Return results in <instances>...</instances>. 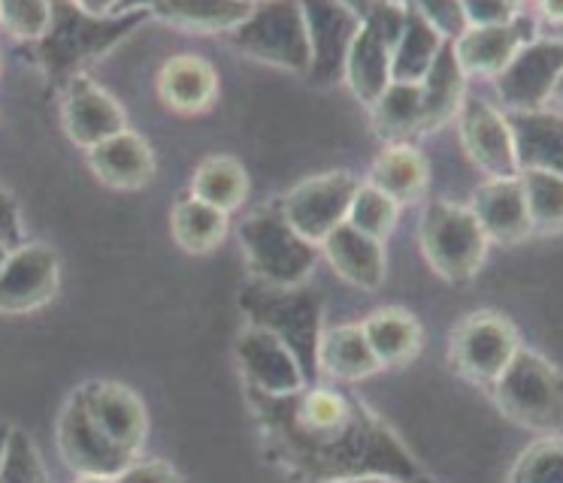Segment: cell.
Listing matches in <instances>:
<instances>
[{
	"label": "cell",
	"mask_w": 563,
	"mask_h": 483,
	"mask_svg": "<svg viewBox=\"0 0 563 483\" xmlns=\"http://www.w3.org/2000/svg\"><path fill=\"white\" fill-rule=\"evenodd\" d=\"M397 212L400 205L394 203L388 193H382L379 188L373 184H361L352 200V209H349V217L345 224H352L361 233H367L369 239H385L394 229V221H397Z\"/></svg>",
	"instance_id": "e575fe53"
},
{
	"label": "cell",
	"mask_w": 563,
	"mask_h": 483,
	"mask_svg": "<svg viewBox=\"0 0 563 483\" xmlns=\"http://www.w3.org/2000/svg\"><path fill=\"white\" fill-rule=\"evenodd\" d=\"M376 131L394 145L404 143L409 133L421 131V85H388V91L376 103Z\"/></svg>",
	"instance_id": "836d02e7"
},
{
	"label": "cell",
	"mask_w": 563,
	"mask_h": 483,
	"mask_svg": "<svg viewBox=\"0 0 563 483\" xmlns=\"http://www.w3.org/2000/svg\"><path fill=\"white\" fill-rule=\"evenodd\" d=\"M10 429H13V426L0 423V459H3V450H7V438H10Z\"/></svg>",
	"instance_id": "ee69618b"
},
{
	"label": "cell",
	"mask_w": 563,
	"mask_h": 483,
	"mask_svg": "<svg viewBox=\"0 0 563 483\" xmlns=\"http://www.w3.org/2000/svg\"><path fill=\"white\" fill-rule=\"evenodd\" d=\"M0 24L7 27V34L25 43H40L49 34L52 27V3L40 0H13V3H0Z\"/></svg>",
	"instance_id": "74e56055"
},
{
	"label": "cell",
	"mask_w": 563,
	"mask_h": 483,
	"mask_svg": "<svg viewBox=\"0 0 563 483\" xmlns=\"http://www.w3.org/2000/svg\"><path fill=\"white\" fill-rule=\"evenodd\" d=\"M88 167L115 191H136L146 188L155 176V155L140 133L124 131L107 143L95 145L88 151Z\"/></svg>",
	"instance_id": "d6986e66"
},
{
	"label": "cell",
	"mask_w": 563,
	"mask_h": 483,
	"mask_svg": "<svg viewBox=\"0 0 563 483\" xmlns=\"http://www.w3.org/2000/svg\"><path fill=\"white\" fill-rule=\"evenodd\" d=\"M464 79L454 43H442L440 55L421 82V131H437L464 106Z\"/></svg>",
	"instance_id": "d4e9b609"
},
{
	"label": "cell",
	"mask_w": 563,
	"mask_h": 483,
	"mask_svg": "<svg viewBox=\"0 0 563 483\" xmlns=\"http://www.w3.org/2000/svg\"><path fill=\"white\" fill-rule=\"evenodd\" d=\"M58 254L49 245L34 242L10 254L0 269V312L25 314L43 308L58 290Z\"/></svg>",
	"instance_id": "5bb4252c"
},
{
	"label": "cell",
	"mask_w": 563,
	"mask_h": 483,
	"mask_svg": "<svg viewBox=\"0 0 563 483\" xmlns=\"http://www.w3.org/2000/svg\"><path fill=\"white\" fill-rule=\"evenodd\" d=\"M245 260L269 288H300L316 266V245L297 233L288 217L273 209H261L240 224Z\"/></svg>",
	"instance_id": "5b68a950"
},
{
	"label": "cell",
	"mask_w": 563,
	"mask_h": 483,
	"mask_svg": "<svg viewBox=\"0 0 563 483\" xmlns=\"http://www.w3.org/2000/svg\"><path fill=\"white\" fill-rule=\"evenodd\" d=\"M518 176L527 169H549L563 176V119L554 112H509Z\"/></svg>",
	"instance_id": "ffe728a7"
},
{
	"label": "cell",
	"mask_w": 563,
	"mask_h": 483,
	"mask_svg": "<svg viewBox=\"0 0 563 483\" xmlns=\"http://www.w3.org/2000/svg\"><path fill=\"white\" fill-rule=\"evenodd\" d=\"M452 362L457 372L476 381V384L494 386L497 378L506 372V366L521 350L515 326L494 312L470 314L452 333Z\"/></svg>",
	"instance_id": "9c48e42d"
},
{
	"label": "cell",
	"mask_w": 563,
	"mask_h": 483,
	"mask_svg": "<svg viewBox=\"0 0 563 483\" xmlns=\"http://www.w3.org/2000/svg\"><path fill=\"white\" fill-rule=\"evenodd\" d=\"M76 483H115L112 478H95V474H79Z\"/></svg>",
	"instance_id": "f6af8a7d"
},
{
	"label": "cell",
	"mask_w": 563,
	"mask_h": 483,
	"mask_svg": "<svg viewBox=\"0 0 563 483\" xmlns=\"http://www.w3.org/2000/svg\"><path fill=\"white\" fill-rule=\"evenodd\" d=\"M74 396L79 398V405L86 408L100 433L115 447H122L128 457L136 459V453L146 445L148 417L134 390L115 381H86L76 386Z\"/></svg>",
	"instance_id": "8fae6325"
},
{
	"label": "cell",
	"mask_w": 563,
	"mask_h": 483,
	"mask_svg": "<svg viewBox=\"0 0 563 483\" xmlns=\"http://www.w3.org/2000/svg\"><path fill=\"white\" fill-rule=\"evenodd\" d=\"M249 398L269 459L297 481L336 483L379 474L412 483L418 478L409 450L357 398L316 384L288 396L249 390Z\"/></svg>",
	"instance_id": "6da1fadb"
},
{
	"label": "cell",
	"mask_w": 563,
	"mask_h": 483,
	"mask_svg": "<svg viewBox=\"0 0 563 483\" xmlns=\"http://www.w3.org/2000/svg\"><path fill=\"white\" fill-rule=\"evenodd\" d=\"M58 450L76 474H95V478H115L134 462V457H128L122 447L112 445L91 423L74 393L58 417Z\"/></svg>",
	"instance_id": "2e32d148"
},
{
	"label": "cell",
	"mask_w": 563,
	"mask_h": 483,
	"mask_svg": "<svg viewBox=\"0 0 563 483\" xmlns=\"http://www.w3.org/2000/svg\"><path fill=\"white\" fill-rule=\"evenodd\" d=\"M10 254H13V248H10V245H3V242H0V269H3V263H7V260H10Z\"/></svg>",
	"instance_id": "bcb514c9"
},
{
	"label": "cell",
	"mask_w": 563,
	"mask_h": 483,
	"mask_svg": "<svg viewBox=\"0 0 563 483\" xmlns=\"http://www.w3.org/2000/svg\"><path fill=\"white\" fill-rule=\"evenodd\" d=\"M255 12V3H207V0H179V3H155L148 15L185 31H236Z\"/></svg>",
	"instance_id": "f546056e"
},
{
	"label": "cell",
	"mask_w": 563,
	"mask_h": 483,
	"mask_svg": "<svg viewBox=\"0 0 563 483\" xmlns=\"http://www.w3.org/2000/svg\"><path fill=\"white\" fill-rule=\"evenodd\" d=\"M525 191L527 215L533 229L561 233L563 229V176L549 169H527L518 176Z\"/></svg>",
	"instance_id": "d6a6232c"
},
{
	"label": "cell",
	"mask_w": 563,
	"mask_h": 483,
	"mask_svg": "<svg viewBox=\"0 0 563 483\" xmlns=\"http://www.w3.org/2000/svg\"><path fill=\"white\" fill-rule=\"evenodd\" d=\"M231 40L245 55L285 70L303 72L312 67L307 12L297 3H257Z\"/></svg>",
	"instance_id": "52a82bcc"
},
{
	"label": "cell",
	"mask_w": 563,
	"mask_h": 483,
	"mask_svg": "<svg viewBox=\"0 0 563 483\" xmlns=\"http://www.w3.org/2000/svg\"><path fill=\"white\" fill-rule=\"evenodd\" d=\"M473 215L485 229L488 242L515 245L533 229L518 179H490L488 184H482L473 200Z\"/></svg>",
	"instance_id": "7402d4cb"
},
{
	"label": "cell",
	"mask_w": 563,
	"mask_h": 483,
	"mask_svg": "<svg viewBox=\"0 0 563 483\" xmlns=\"http://www.w3.org/2000/svg\"><path fill=\"white\" fill-rule=\"evenodd\" d=\"M369 184L379 188L382 193H388L397 205L412 203V200L421 196L424 184H428V164H424L421 151H416L412 145H388L376 157V164H373Z\"/></svg>",
	"instance_id": "f1b7e54d"
},
{
	"label": "cell",
	"mask_w": 563,
	"mask_h": 483,
	"mask_svg": "<svg viewBox=\"0 0 563 483\" xmlns=\"http://www.w3.org/2000/svg\"><path fill=\"white\" fill-rule=\"evenodd\" d=\"M442 48V34L433 24L424 19L421 10H406V24L404 34L394 46L391 58V82L404 85H421L424 76L433 67V60L440 55Z\"/></svg>",
	"instance_id": "484cf974"
},
{
	"label": "cell",
	"mask_w": 563,
	"mask_h": 483,
	"mask_svg": "<svg viewBox=\"0 0 563 483\" xmlns=\"http://www.w3.org/2000/svg\"><path fill=\"white\" fill-rule=\"evenodd\" d=\"M62 127L70 143L91 151L95 145L128 131V119L119 100L82 72L64 85Z\"/></svg>",
	"instance_id": "7c38bea8"
},
{
	"label": "cell",
	"mask_w": 563,
	"mask_h": 483,
	"mask_svg": "<svg viewBox=\"0 0 563 483\" xmlns=\"http://www.w3.org/2000/svg\"><path fill=\"white\" fill-rule=\"evenodd\" d=\"M115 483H183L179 471L164 459H134L124 471H119Z\"/></svg>",
	"instance_id": "f35d334b"
},
{
	"label": "cell",
	"mask_w": 563,
	"mask_h": 483,
	"mask_svg": "<svg viewBox=\"0 0 563 483\" xmlns=\"http://www.w3.org/2000/svg\"><path fill=\"white\" fill-rule=\"evenodd\" d=\"M421 248L445 281H470L488 251V236L473 209L433 203L421 221Z\"/></svg>",
	"instance_id": "8992f818"
},
{
	"label": "cell",
	"mask_w": 563,
	"mask_h": 483,
	"mask_svg": "<svg viewBox=\"0 0 563 483\" xmlns=\"http://www.w3.org/2000/svg\"><path fill=\"white\" fill-rule=\"evenodd\" d=\"M530 43V24L515 19L509 24H490V27H466L454 40V55L461 60V70L478 76H500L506 64L518 55V48Z\"/></svg>",
	"instance_id": "44dd1931"
},
{
	"label": "cell",
	"mask_w": 563,
	"mask_h": 483,
	"mask_svg": "<svg viewBox=\"0 0 563 483\" xmlns=\"http://www.w3.org/2000/svg\"><path fill=\"white\" fill-rule=\"evenodd\" d=\"M554 97H558V100H561V103H563V76H561V79H558V88H554Z\"/></svg>",
	"instance_id": "7dc6e473"
},
{
	"label": "cell",
	"mask_w": 563,
	"mask_h": 483,
	"mask_svg": "<svg viewBox=\"0 0 563 483\" xmlns=\"http://www.w3.org/2000/svg\"><path fill=\"white\" fill-rule=\"evenodd\" d=\"M243 308L252 317V326H261L288 345L300 362L307 384H316L321 348V300L300 288L245 290Z\"/></svg>",
	"instance_id": "3957f363"
},
{
	"label": "cell",
	"mask_w": 563,
	"mask_h": 483,
	"mask_svg": "<svg viewBox=\"0 0 563 483\" xmlns=\"http://www.w3.org/2000/svg\"><path fill=\"white\" fill-rule=\"evenodd\" d=\"M216 70L212 64L197 55H176L158 76V94L176 112H203L216 100Z\"/></svg>",
	"instance_id": "cb8c5ba5"
},
{
	"label": "cell",
	"mask_w": 563,
	"mask_h": 483,
	"mask_svg": "<svg viewBox=\"0 0 563 483\" xmlns=\"http://www.w3.org/2000/svg\"><path fill=\"white\" fill-rule=\"evenodd\" d=\"M509 483H563V438H542L527 447Z\"/></svg>",
	"instance_id": "d590c367"
},
{
	"label": "cell",
	"mask_w": 563,
	"mask_h": 483,
	"mask_svg": "<svg viewBox=\"0 0 563 483\" xmlns=\"http://www.w3.org/2000/svg\"><path fill=\"white\" fill-rule=\"evenodd\" d=\"M328 260L340 276L361 290H376L385 278V251L379 239H369L367 233H361L352 224L336 227L321 242Z\"/></svg>",
	"instance_id": "603a6c76"
},
{
	"label": "cell",
	"mask_w": 563,
	"mask_h": 483,
	"mask_svg": "<svg viewBox=\"0 0 563 483\" xmlns=\"http://www.w3.org/2000/svg\"><path fill=\"white\" fill-rule=\"evenodd\" d=\"M303 12L312 48V72L319 79H333L336 72H345L349 48L361 31L357 12L343 3H307Z\"/></svg>",
	"instance_id": "ac0fdd59"
},
{
	"label": "cell",
	"mask_w": 563,
	"mask_h": 483,
	"mask_svg": "<svg viewBox=\"0 0 563 483\" xmlns=\"http://www.w3.org/2000/svg\"><path fill=\"white\" fill-rule=\"evenodd\" d=\"M143 15H148V7L128 19L103 22V19L88 15L82 3H52L49 34L34 43L37 60L49 79L67 85L74 76H82L88 60L110 52Z\"/></svg>",
	"instance_id": "7a4b0ae2"
},
{
	"label": "cell",
	"mask_w": 563,
	"mask_h": 483,
	"mask_svg": "<svg viewBox=\"0 0 563 483\" xmlns=\"http://www.w3.org/2000/svg\"><path fill=\"white\" fill-rule=\"evenodd\" d=\"M319 369L336 378V381H364L382 369L376 353L369 348L364 326H336L328 336H321Z\"/></svg>",
	"instance_id": "4316f807"
},
{
	"label": "cell",
	"mask_w": 563,
	"mask_h": 483,
	"mask_svg": "<svg viewBox=\"0 0 563 483\" xmlns=\"http://www.w3.org/2000/svg\"><path fill=\"white\" fill-rule=\"evenodd\" d=\"M364 336L382 366H409L421 350V326L404 308H382L369 314Z\"/></svg>",
	"instance_id": "83f0119b"
},
{
	"label": "cell",
	"mask_w": 563,
	"mask_h": 483,
	"mask_svg": "<svg viewBox=\"0 0 563 483\" xmlns=\"http://www.w3.org/2000/svg\"><path fill=\"white\" fill-rule=\"evenodd\" d=\"M336 483H400L394 478H379V474H367V478H349V481H336Z\"/></svg>",
	"instance_id": "7bdbcfd3"
},
{
	"label": "cell",
	"mask_w": 563,
	"mask_h": 483,
	"mask_svg": "<svg viewBox=\"0 0 563 483\" xmlns=\"http://www.w3.org/2000/svg\"><path fill=\"white\" fill-rule=\"evenodd\" d=\"M236 360L243 369L245 384L252 393L264 396H288L307 386V378L300 372V362L288 350L285 341L261 329L249 326L240 341H236Z\"/></svg>",
	"instance_id": "9a60e30c"
},
{
	"label": "cell",
	"mask_w": 563,
	"mask_h": 483,
	"mask_svg": "<svg viewBox=\"0 0 563 483\" xmlns=\"http://www.w3.org/2000/svg\"><path fill=\"white\" fill-rule=\"evenodd\" d=\"M494 398L509 420L537 433L563 429V372L537 350H518L494 384Z\"/></svg>",
	"instance_id": "277c9868"
},
{
	"label": "cell",
	"mask_w": 563,
	"mask_h": 483,
	"mask_svg": "<svg viewBox=\"0 0 563 483\" xmlns=\"http://www.w3.org/2000/svg\"><path fill=\"white\" fill-rule=\"evenodd\" d=\"M0 483H49L37 445L22 429H10L7 450L0 459Z\"/></svg>",
	"instance_id": "8d00e7d4"
},
{
	"label": "cell",
	"mask_w": 563,
	"mask_h": 483,
	"mask_svg": "<svg viewBox=\"0 0 563 483\" xmlns=\"http://www.w3.org/2000/svg\"><path fill=\"white\" fill-rule=\"evenodd\" d=\"M406 10L409 7H394V3L373 7L352 40L349 58H345V79L352 85V91L369 106H376L391 85L394 46L404 34Z\"/></svg>",
	"instance_id": "ba28073f"
},
{
	"label": "cell",
	"mask_w": 563,
	"mask_h": 483,
	"mask_svg": "<svg viewBox=\"0 0 563 483\" xmlns=\"http://www.w3.org/2000/svg\"><path fill=\"white\" fill-rule=\"evenodd\" d=\"M461 139L466 151L490 179H518L512 131L503 112L485 100H464L461 106Z\"/></svg>",
	"instance_id": "e0dca14e"
},
{
	"label": "cell",
	"mask_w": 563,
	"mask_h": 483,
	"mask_svg": "<svg viewBox=\"0 0 563 483\" xmlns=\"http://www.w3.org/2000/svg\"><path fill=\"white\" fill-rule=\"evenodd\" d=\"M357 188L361 184L349 172H324V176H316V179L297 184L295 191L285 196L282 215L288 217V224L303 239L312 242V245H321L333 229L345 224Z\"/></svg>",
	"instance_id": "30bf717a"
},
{
	"label": "cell",
	"mask_w": 563,
	"mask_h": 483,
	"mask_svg": "<svg viewBox=\"0 0 563 483\" xmlns=\"http://www.w3.org/2000/svg\"><path fill=\"white\" fill-rule=\"evenodd\" d=\"M563 76V43L561 40H530L518 48L506 70L497 76L503 100L512 112H533L558 88Z\"/></svg>",
	"instance_id": "4fadbf2b"
},
{
	"label": "cell",
	"mask_w": 563,
	"mask_h": 483,
	"mask_svg": "<svg viewBox=\"0 0 563 483\" xmlns=\"http://www.w3.org/2000/svg\"><path fill=\"white\" fill-rule=\"evenodd\" d=\"M542 15L549 22H563V3H542Z\"/></svg>",
	"instance_id": "b9f144b4"
},
{
	"label": "cell",
	"mask_w": 563,
	"mask_h": 483,
	"mask_svg": "<svg viewBox=\"0 0 563 483\" xmlns=\"http://www.w3.org/2000/svg\"><path fill=\"white\" fill-rule=\"evenodd\" d=\"M22 239H25V227H22V212L19 205L10 196V191L0 184V242L10 245V248H22Z\"/></svg>",
	"instance_id": "60d3db41"
},
{
	"label": "cell",
	"mask_w": 563,
	"mask_h": 483,
	"mask_svg": "<svg viewBox=\"0 0 563 483\" xmlns=\"http://www.w3.org/2000/svg\"><path fill=\"white\" fill-rule=\"evenodd\" d=\"M228 236V215L197 196L179 200L173 209V239L188 254H207Z\"/></svg>",
	"instance_id": "1f68e13d"
},
{
	"label": "cell",
	"mask_w": 563,
	"mask_h": 483,
	"mask_svg": "<svg viewBox=\"0 0 563 483\" xmlns=\"http://www.w3.org/2000/svg\"><path fill=\"white\" fill-rule=\"evenodd\" d=\"M464 10L466 27H490V24H509L518 19V10L512 3H490V0H476V3H466Z\"/></svg>",
	"instance_id": "ab89813d"
},
{
	"label": "cell",
	"mask_w": 563,
	"mask_h": 483,
	"mask_svg": "<svg viewBox=\"0 0 563 483\" xmlns=\"http://www.w3.org/2000/svg\"><path fill=\"white\" fill-rule=\"evenodd\" d=\"M245 193H249V176H245L243 164L228 155L203 160L191 181V196L203 200L224 215L243 205Z\"/></svg>",
	"instance_id": "4dcf8cb0"
}]
</instances>
